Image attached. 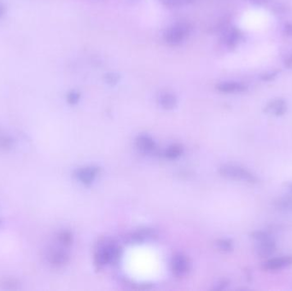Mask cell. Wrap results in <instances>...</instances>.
<instances>
[{
	"label": "cell",
	"instance_id": "obj_13",
	"mask_svg": "<svg viewBox=\"0 0 292 291\" xmlns=\"http://www.w3.org/2000/svg\"><path fill=\"white\" fill-rule=\"evenodd\" d=\"M49 260H50V262L53 266H61L65 265L69 261V256L64 251H54L53 253H51V256H50Z\"/></svg>",
	"mask_w": 292,
	"mask_h": 291
},
{
	"label": "cell",
	"instance_id": "obj_25",
	"mask_svg": "<svg viewBox=\"0 0 292 291\" xmlns=\"http://www.w3.org/2000/svg\"><path fill=\"white\" fill-rule=\"evenodd\" d=\"M284 66L287 69H292V52L289 54V56L284 60Z\"/></svg>",
	"mask_w": 292,
	"mask_h": 291
},
{
	"label": "cell",
	"instance_id": "obj_5",
	"mask_svg": "<svg viewBox=\"0 0 292 291\" xmlns=\"http://www.w3.org/2000/svg\"><path fill=\"white\" fill-rule=\"evenodd\" d=\"M277 250L276 243L273 237L256 242V253L261 258L273 256Z\"/></svg>",
	"mask_w": 292,
	"mask_h": 291
},
{
	"label": "cell",
	"instance_id": "obj_16",
	"mask_svg": "<svg viewBox=\"0 0 292 291\" xmlns=\"http://www.w3.org/2000/svg\"><path fill=\"white\" fill-rule=\"evenodd\" d=\"M0 286L2 287L4 289H8V290H15V289H19L20 283L16 279H5L0 282Z\"/></svg>",
	"mask_w": 292,
	"mask_h": 291
},
{
	"label": "cell",
	"instance_id": "obj_17",
	"mask_svg": "<svg viewBox=\"0 0 292 291\" xmlns=\"http://www.w3.org/2000/svg\"><path fill=\"white\" fill-rule=\"evenodd\" d=\"M182 152H183L182 146H179V144H174V146L169 147V149L166 151L165 155H166L168 158L175 159L177 157H179L181 155Z\"/></svg>",
	"mask_w": 292,
	"mask_h": 291
},
{
	"label": "cell",
	"instance_id": "obj_4",
	"mask_svg": "<svg viewBox=\"0 0 292 291\" xmlns=\"http://www.w3.org/2000/svg\"><path fill=\"white\" fill-rule=\"evenodd\" d=\"M292 266V256H281L269 259L262 264L264 271L275 272Z\"/></svg>",
	"mask_w": 292,
	"mask_h": 291
},
{
	"label": "cell",
	"instance_id": "obj_12",
	"mask_svg": "<svg viewBox=\"0 0 292 291\" xmlns=\"http://www.w3.org/2000/svg\"><path fill=\"white\" fill-rule=\"evenodd\" d=\"M137 144L141 151H143V152H147V153L153 152L156 150V144L148 136L138 137V139H137Z\"/></svg>",
	"mask_w": 292,
	"mask_h": 291
},
{
	"label": "cell",
	"instance_id": "obj_8",
	"mask_svg": "<svg viewBox=\"0 0 292 291\" xmlns=\"http://www.w3.org/2000/svg\"><path fill=\"white\" fill-rule=\"evenodd\" d=\"M287 111V105L285 101L281 98H276L267 102L264 108V112L274 116H282Z\"/></svg>",
	"mask_w": 292,
	"mask_h": 291
},
{
	"label": "cell",
	"instance_id": "obj_23",
	"mask_svg": "<svg viewBox=\"0 0 292 291\" xmlns=\"http://www.w3.org/2000/svg\"><path fill=\"white\" fill-rule=\"evenodd\" d=\"M277 72H272V73H267V74L261 75V78L264 81H270L272 79H274L276 77Z\"/></svg>",
	"mask_w": 292,
	"mask_h": 291
},
{
	"label": "cell",
	"instance_id": "obj_9",
	"mask_svg": "<svg viewBox=\"0 0 292 291\" xmlns=\"http://www.w3.org/2000/svg\"><path fill=\"white\" fill-rule=\"evenodd\" d=\"M216 89L223 93H240L245 91L246 86L240 82L224 81L219 83Z\"/></svg>",
	"mask_w": 292,
	"mask_h": 291
},
{
	"label": "cell",
	"instance_id": "obj_28",
	"mask_svg": "<svg viewBox=\"0 0 292 291\" xmlns=\"http://www.w3.org/2000/svg\"><path fill=\"white\" fill-rule=\"evenodd\" d=\"M251 2L254 3V4H256V5H265L266 2H267V0H251Z\"/></svg>",
	"mask_w": 292,
	"mask_h": 291
},
{
	"label": "cell",
	"instance_id": "obj_2",
	"mask_svg": "<svg viewBox=\"0 0 292 291\" xmlns=\"http://www.w3.org/2000/svg\"><path fill=\"white\" fill-rule=\"evenodd\" d=\"M191 33V26L186 23H177L170 26L163 33V40L169 46L181 45Z\"/></svg>",
	"mask_w": 292,
	"mask_h": 291
},
{
	"label": "cell",
	"instance_id": "obj_18",
	"mask_svg": "<svg viewBox=\"0 0 292 291\" xmlns=\"http://www.w3.org/2000/svg\"><path fill=\"white\" fill-rule=\"evenodd\" d=\"M215 244L218 250L222 252H230L233 251V242L229 239H220L216 242Z\"/></svg>",
	"mask_w": 292,
	"mask_h": 291
},
{
	"label": "cell",
	"instance_id": "obj_11",
	"mask_svg": "<svg viewBox=\"0 0 292 291\" xmlns=\"http://www.w3.org/2000/svg\"><path fill=\"white\" fill-rule=\"evenodd\" d=\"M98 173V169L97 168H85V169H79V171H77L76 176L79 181H81L83 184H91L95 177L97 176Z\"/></svg>",
	"mask_w": 292,
	"mask_h": 291
},
{
	"label": "cell",
	"instance_id": "obj_14",
	"mask_svg": "<svg viewBox=\"0 0 292 291\" xmlns=\"http://www.w3.org/2000/svg\"><path fill=\"white\" fill-rule=\"evenodd\" d=\"M274 207L282 211L292 210V198L290 197H280L274 202Z\"/></svg>",
	"mask_w": 292,
	"mask_h": 291
},
{
	"label": "cell",
	"instance_id": "obj_3",
	"mask_svg": "<svg viewBox=\"0 0 292 291\" xmlns=\"http://www.w3.org/2000/svg\"><path fill=\"white\" fill-rule=\"evenodd\" d=\"M120 256V250L115 243H106L100 247L95 256L96 263L99 266L105 264L114 263Z\"/></svg>",
	"mask_w": 292,
	"mask_h": 291
},
{
	"label": "cell",
	"instance_id": "obj_29",
	"mask_svg": "<svg viewBox=\"0 0 292 291\" xmlns=\"http://www.w3.org/2000/svg\"><path fill=\"white\" fill-rule=\"evenodd\" d=\"M128 1L131 3H137L138 2V1H140V0H128Z\"/></svg>",
	"mask_w": 292,
	"mask_h": 291
},
{
	"label": "cell",
	"instance_id": "obj_20",
	"mask_svg": "<svg viewBox=\"0 0 292 291\" xmlns=\"http://www.w3.org/2000/svg\"><path fill=\"white\" fill-rule=\"evenodd\" d=\"M58 240L61 244L69 246L73 242V237L69 232H62L58 235Z\"/></svg>",
	"mask_w": 292,
	"mask_h": 291
},
{
	"label": "cell",
	"instance_id": "obj_22",
	"mask_svg": "<svg viewBox=\"0 0 292 291\" xmlns=\"http://www.w3.org/2000/svg\"><path fill=\"white\" fill-rule=\"evenodd\" d=\"M13 143H14V141L10 137H7V136L0 137V147L2 149L8 150V149L11 148Z\"/></svg>",
	"mask_w": 292,
	"mask_h": 291
},
{
	"label": "cell",
	"instance_id": "obj_10",
	"mask_svg": "<svg viewBox=\"0 0 292 291\" xmlns=\"http://www.w3.org/2000/svg\"><path fill=\"white\" fill-rule=\"evenodd\" d=\"M158 102L164 110H173L176 107L177 97L172 92H161L158 96Z\"/></svg>",
	"mask_w": 292,
	"mask_h": 291
},
{
	"label": "cell",
	"instance_id": "obj_27",
	"mask_svg": "<svg viewBox=\"0 0 292 291\" xmlns=\"http://www.w3.org/2000/svg\"><path fill=\"white\" fill-rule=\"evenodd\" d=\"M5 12H6V8L2 3L0 2V19L5 15Z\"/></svg>",
	"mask_w": 292,
	"mask_h": 291
},
{
	"label": "cell",
	"instance_id": "obj_24",
	"mask_svg": "<svg viewBox=\"0 0 292 291\" xmlns=\"http://www.w3.org/2000/svg\"><path fill=\"white\" fill-rule=\"evenodd\" d=\"M284 33L288 37H291L292 38V23H287L284 26Z\"/></svg>",
	"mask_w": 292,
	"mask_h": 291
},
{
	"label": "cell",
	"instance_id": "obj_7",
	"mask_svg": "<svg viewBox=\"0 0 292 291\" xmlns=\"http://www.w3.org/2000/svg\"><path fill=\"white\" fill-rule=\"evenodd\" d=\"M242 33L237 28H225L223 33V42L228 48H235L242 39Z\"/></svg>",
	"mask_w": 292,
	"mask_h": 291
},
{
	"label": "cell",
	"instance_id": "obj_1",
	"mask_svg": "<svg viewBox=\"0 0 292 291\" xmlns=\"http://www.w3.org/2000/svg\"><path fill=\"white\" fill-rule=\"evenodd\" d=\"M220 175L227 179H234L238 181L244 182L248 184H256L258 182V178L256 174L243 167L237 165H224L219 169Z\"/></svg>",
	"mask_w": 292,
	"mask_h": 291
},
{
	"label": "cell",
	"instance_id": "obj_15",
	"mask_svg": "<svg viewBox=\"0 0 292 291\" xmlns=\"http://www.w3.org/2000/svg\"><path fill=\"white\" fill-rule=\"evenodd\" d=\"M194 0H160V2L168 8H179L192 4Z\"/></svg>",
	"mask_w": 292,
	"mask_h": 291
},
{
	"label": "cell",
	"instance_id": "obj_6",
	"mask_svg": "<svg viewBox=\"0 0 292 291\" xmlns=\"http://www.w3.org/2000/svg\"><path fill=\"white\" fill-rule=\"evenodd\" d=\"M190 269V262L188 259L181 254L174 256L172 261V270L174 275L179 278L184 277Z\"/></svg>",
	"mask_w": 292,
	"mask_h": 291
},
{
	"label": "cell",
	"instance_id": "obj_21",
	"mask_svg": "<svg viewBox=\"0 0 292 291\" xmlns=\"http://www.w3.org/2000/svg\"><path fill=\"white\" fill-rule=\"evenodd\" d=\"M79 97L80 95L79 92L76 91H71L67 95V102H69V105H76L77 102H79Z\"/></svg>",
	"mask_w": 292,
	"mask_h": 291
},
{
	"label": "cell",
	"instance_id": "obj_19",
	"mask_svg": "<svg viewBox=\"0 0 292 291\" xmlns=\"http://www.w3.org/2000/svg\"><path fill=\"white\" fill-rule=\"evenodd\" d=\"M105 82L110 86H115L120 80V75L115 72H109L105 75Z\"/></svg>",
	"mask_w": 292,
	"mask_h": 291
},
{
	"label": "cell",
	"instance_id": "obj_26",
	"mask_svg": "<svg viewBox=\"0 0 292 291\" xmlns=\"http://www.w3.org/2000/svg\"><path fill=\"white\" fill-rule=\"evenodd\" d=\"M228 283L226 280H221V281L219 282L217 284V287H216V289H225V287L228 286Z\"/></svg>",
	"mask_w": 292,
	"mask_h": 291
},
{
	"label": "cell",
	"instance_id": "obj_30",
	"mask_svg": "<svg viewBox=\"0 0 292 291\" xmlns=\"http://www.w3.org/2000/svg\"><path fill=\"white\" fill-rule=\"evenodd\" d=\"M289 189H290V191L292 192V184L291 185H289Z\"/></svg>",
	"mask_w": 292,
	"mask_h": 291
}]
</instances>
